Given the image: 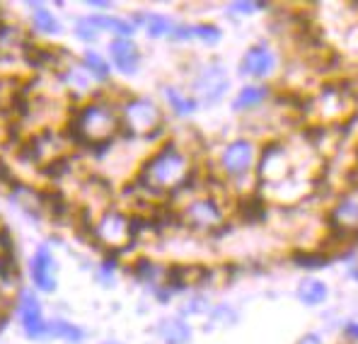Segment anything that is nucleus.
Masks as SVG:
<instances>
[{
  "instance_id": "nucleus-23",
  "label": "nucleus",
  "mask_w": 358,
  "mask_h": 344,
  "mask_svg": "<svg viewBox=\"0 0 358 344\" xmlns=\"http://www.w3.org/2000/svg\"><path fill=\"white\" fill-rule=\"evenodd\" d=\"M17 277H20V269H17L15 257L10 255V252H0V279H3L5 284H10Z\"/></svg>"
},
{
  "instance_id": "nucleus-34",
  "label": "nucleus",
  "mask_w": 358,
  "mask_h": 344,
  "mask_svg": "<svg viewBox=\"0 0 358 344\" xmlns=\"http://www.w3.org/2000/svg\"><path fill=\"white\" fill-rule=\"evenodd\" d=\"M0 308H5V296L0 294Z\"/></svg>"
},
{
  "instance_id": "nucleus-35",
  "label": "nucleus",
  "mask_w": 358,
  "mask_h": 344,
  "mask_svg": "<svg viewBox=\"0 0 358 344\" xmlns=\"http://www.w3.org/2000/svg\"><path fill=\"white\" fill-rule=\"evenodd\" d=\"M5 325V320H3V317H0V327H3Z\"/></svg>"
},
{
  "instance_id": "nucleus-21",
  "label": "nucleus",
  "mask_w": 358,
  "mask_h": 344,
  "mask_svg": "<svg viewBox=\"0 0 358 344\" xmlns=\"http://www.w3.org/2000/svg\"><path fill=\"white\" fill-rule=\"evenodd\" d=\"M97 29H107V32H117L126 39L129 34H134V25L126 22V20H117V18H92Z\"/></svg>"
},
{
  "instance_id": "nucleus-6",
  "label": "nucleus",
  "mask_w": 358,
  "mask_h": 344,
  "mask_svg": "<svg viewBox=\"0 0 358 344\" xmlns=\"http://www.w3.org/2000/svg\"><path fill=\"white\" fill-rule=\"evenodd\" d=\"M252 163H255V146L242 139L233 141L223 151V158H220V165H223L225 174H230V177H245L252 170Z\"/></svg>"
},
{
  "instance_id": "nucleus-1",
  "label": "nucleus",
  "mask_w": 358,
  "mask_h": 344,
  "mask_svg": "<svg viewBox=\"0 0 358 344\" xmlns=\"http://www.w3.org/2000/svg\"><path fill=\"white\" fill-rule=\"evenodd\" d=\"M189 177V160L175 144H165L150 160H145L141 170L143 187L160 192V189L182 187Z\"/></svg>"
},
{
  "instance_id": "nucleus-11",
  "label": "nucleus",
  "mask_w": 358,
  "mask_h": 344,
  "mask_svg": "<svg viewBox=\"0 0 358 344\" xmlns=\"http://www.w3.org/2000/svg\"><path fill=\"white\" fill-rule=\"evenodd\" d=\"M109 54H112L114 63H117V68L121 73L134 76V73L138 71L141 54H138V46H136L131 39H124V36L114 39L112 44H109Z\"/></svg>"
},
{
  "instance_id": "nucleus-5",
  "label": "nucleus",
  "mask_w": 358,
  "mask_h": 344,
  "mask_svg": "<svg viewBox=\"0 0 358 344\" xmlns=\"http://www.w3.org/2000/svg\"><path fill=\"white\" fill-rule=\"evenodd\" d=\"M182 219L187 221L192 228L199 231H213L223 223V211L218 209L213 199H196L184 209Z\"/></svg>"
},
{
  "instance_id": "nucleus-17",
  "label": "nucleus",
  "mask_w": 358,
  "mask_h": 344,
  "mask_svg": "<svg viewBox=\"0 0 358 344\" xmlns=\"http://www.w3.org/2000/svg\"><path fill=\"white\" fill-rule=\"evenodd\" d=\"M31 8H34V27H36V29H39V32H46V34H56V32H61L59 20H56L54 15H51L49 10L44 8V5L31 3Z\"/></svg>"
},
{
  "instance_id": "nucleus-3",
  "label": "nucleus",
  "mask_w": 358,
  "mask_h": 344,
  "mask_svg": "<svg viewBox=\"0 0 358 344\" xmlns=\"http://www.w3.org/2000/svg\"><path fill=\"white\" fill-rule=\"evenodd\" d=\"M160 109L150 102V99L136 97L124 104V126H129L131 134H152L160 126Z\"/></svg>"
},
{
  "instance_id": "nucleus-25",
  "label": "nucleus",
  "mask_w": 358,
  "mask_h": 344,
  "mask_svg": "<svg viewBox=\"0 0 358 344\" xmlns=\"http://www.w3.org/2000/svg\"><path fill=\"white\" fill-rule=\"evenodd\" d=\"M296 264L298 267L317 269V267H324V264H327V255H322V252H298Z\"/></svg>"
},
{
  "instance_id": "nucleus-32",
  "label": "nucleus",
  "mask_w": 358,
  "mask_h": 344,
  "mask_svg": "<svg viewBox=\"0 0 358 344\" xmlns=\"http://www.w3.org/2000/svg\"><path fill=\"white\" fill-rule=\"evenodd\" d=\"M346 335L354 337V340H358V322H351V325L346 327Z\"/></svg>"
},
{
  "instance_id": "nucleus-20",
  "label": "nucleus",
  "mask_w": 358,
  "mask_h": 344,
  "mask_svg": "<svg viewBox=\"0 0 358 344\" xmlns=\"http://www.w3.org/2000/svg\"><path fill=\"white\" fill-rule=\"evenodd\" d=\"M138 22H143L148 27L150 36H162V34H172V25L170 20L160 18V15H141Z\"/></svg>"
},
{
  "instance_id": "nucleus-26",
  "label": "nucleus",
  "mask_w": 358,
  "mask_h": 344,
  "mask_svg": "<svg viewBox=\"0 0 358 344\" xmlns=\"http://www.w3.org/2000/svg\"><path fill=\"white\" fill-rule=\"evenodd\" d=\"M97 25H94V20L92 18H83V20H78V25H76V34L80 36L83 41H94L97 39Z\"/></svg>"
},
{
  "instance_id": "nucleus-33",
  "label": "nucleus",
  "mask_w": 358,
  "mask_h": 344,
  "mask_svg": "<svg viewBox=\"0 0 358 344\" xmlns=\"http://www.w3.org/2000/svg\"><path fill=\"white\" fill-rule=\"evenodd\" d=\"M92 8H109V3H102V0H90Z\"/></svg>"
},
{
  "instance_id": "nucleus-16",
  "label": "nucleus",
  "mask_w": 358,
  "mask_h": 344,
  "mask_svg": "<svg viewBox=\"0 0 358 344\" xmlns=\"http://www.w3.org/2000/svg\"><path fill=\"white\" fill-rule=\"evenodd\" d=\"M268 95L266 88H259V85H247L240 90V95L235 97V109H247V107H255V104H259L262 99H264Z\"/></svg>"
},
{
  "instance_id": "nucleus-27",
  "label": "nucleus",
  "mask_w": 358,
  "mask_h": 344,
  "mask_svg": "<svg viewBox=\"0 0 358 344\" xmlns=\"http://www.w3.org/2000/svg\"><path fill=\"white\" fill-rule=\"evenodd\" d=\"M194 29V36H199V39H203L206 44H215V41L220 39V29L215 27V25H196Z\"/></svg>"
},
{
  "instance_id": "nucleus-30",
  "label": "nucleus",
  "mask_w": 358,
  "mask_h": 344,
  "mask_svg": "<svg viewBox=\"0 0 358 344\" xmlns=\"http://www.w3.org/2000/svg\"><path fill=\"white\" fill-rule=\"evenodd\" d=\"M0 184H13V187H17L13 170H10V165H8V163H3V160H0Z\"/></svg>"
},
{
  "instance_id": "nucleus-10",
  "label": "nucleus",
  "mask_w": 358,
  "mask_h": 344,
  "mask_svg": "<svg viewBox=\"0 0 358 344\" xmlns=\"http://www.w3.org/2000/svg\"><path fill=\"white\" fill-rule=\"evenodd\" d=\"M31 279H34L36 289L39 291H51L56 289V277H54V257H51V250L46 245H41L39 250L31 257Z\"/></svg>"
},
{
  "instance_id": "nucleus-12",
  "label": "nucleus",
  "mask_w": 358,
  "mask_h": 344,
  "mask_svg": "<svg viewBox=\"0 0 358 344\" xmlns=\"http://www.w3.org/2000/svg\"><path fill=\"white\" fill-rule=\"evenodd\" d=\"M331 223L339 231L354 233L358 228V197H346L331 211Z\"/></svg>"
},
{
  "instance_id": "nucleus-7",
  "label": "nucleus",
  "mask_w": 358,
  "mask_h": 344,
  "mask_svg": "<svg viewBox=\"0 0 358 344\" xmlns=\"http://www.w3.org/2000/svg\"><path fill=\"white\" fill-rule=\"evenodd\" d=\"M194 90L203 102H218L228 90V76L220 66H206L194 81Z\"/></svg>"
},
{
  "instance_id": "nucleus-2",
  "label": "nucleus",
  "mask_w": 358,
  "mask_h": 344,
  "mask_svg": "<svg viewBox=\"0 0 358 344\" xmlns=\"http://www.w3.org/2000/svg\"><path fill=\"white\" fill-rule=\"evenodd\" d=\"M119 131V116L112 104H85L71 121V134L85 146H104Z\"/></svg>"
},
{
  "instance_id": "nucleus-28",
  "label": "nucleus",
  "mask_w": 358,
  "mask_h": 344,
  "mask_svg": "<svg viewBox=\"0 0 358 344\" xmlns=\"http://www.w3.org/2000/svg\"><path fill=\"white\" fill-rule=\"evenodd\" d=\"M134 272L138 274L141 279H150L152 274H155V267H152L150 259H138V262H136V267H134Z\"/></svg>"
},
{
  "instance_id": "nucleus-29",
  "label": "nucleus",
  "mask_w": 358,
  "mask_h": 344,
  "mask_svg": "<svg viewBox=\"0 0 358 344\" xmlns=\"http://www.w3.org/2000/svg\"><path fill=\"white\" fill-rule=\"evenodd\" d=\"M259 8H262V3H233V5H230V13L250 15V13H257Z\"/></svg>"
},
{
  "instance_id": "nucleus-13",
  "label": "nucleus",
  "mask_w": 358,
  "mask_h": 344,
  "mask_svg": "<svg viewBox=\"0 0 358 344\" xmlns=\"http://www.w3.org/2000/svg\"><path fill=\"white\" fill-rule=\"evenodd\" d=\"M157 335L165 344H189L192 340V327L179 317H167L157 325Z\"/></svg>"
},
{
  "instance_id": "nucleus-31",
  "label": "nucleus",
  "mask_w": 358,
  "mask_h": 344,
  "mask_svg": "<svg viewBox=\"0 0 358 344\" xmlns=\"http://www.w3.org/2000/svg\"><path fill=\"white\" fill-rule=\"evenodd\" d=\"M296 344H322V337L315 335V332H308V335H303Z\"/></svg>"
},
{
  "instance_id": "nucleus-4",
  "label": "nucleus",
  "mask_w": 358,
  "mask_h": 344,
  "mask_svg": "<svg viewBox=\"0 0 358 344\" xmlns=\"http://www.w3.org/2000/svg\"><path fill=\"white\" fill-rule=\"evenodd\" d=\"M94 238L109 247H121L134 238V221H129L119 211H107L94 226Z\"/></svg>"
},
{
  "instance_id": "nucleus-14",
  "label": "nucleus",
  "mask_w": 358,
  "mask_h": 344,
  "mask_svg": "<svg viewBox=\"0 0 358 344\" xmlns=\"http://www.w3.org/2000/svg\"><path fill=\"white\" fill-rule=\"evenodd\" d=\"M327 284L317 282V279H305L298 287V298L303 301L305 305H320L327 301Z\"/></svg>"
},
{
  "instance_id": "nucleus-9",
  "label": "nucleus",
  "mask_w": 358,
  "mask_h": 344,
  "mask_svg": "<svg viewBox=\"0 0 358 344\" xmlns=\"http://www.w3.org/2000/svg\"><path fill=\"white\" fill-rule=\"evenodd\" d=\"M20 320H22V327L29 337L46 335V325H44V320H41V305H39V301H36V296L29 294V291L20 294Z\"/></svg>"
},
{
  "instance_id": "nucleus-22",
  "label": "nucleus",
  "mask_w": 358,
  "mask_h": 344,
  "mask_svg": "<svg viewBox=\"0 0 358 344\" xmlns=\"http://www.w3.org/2000/svg\"><path fill=\"white\" fill-rule=\"evenodd\" d=\"M85 68L92 73L94 78H97V81H107V78H109L107 61H104L99 54H94V51H87V54H85Z\"/></svg>"
},
{
  "instance_id": "nucleus-15",
  "label": "nucleus",
  "mask_w": 358,
  "mask_h": 344,
  "mask_svg": "<svg viewBox=\"0 0 358 344\" xmlns=\"http://www.w3.org/2000/svg\"><path fill=\"white\" fill-rule=\"evenodd\" d=\"M46 335H54V337H59V340H68V342L83 340V330L71 325L68 320H51L49 325H46Z\"/></svg>"
},
{
  "instance_id": "nucleus-8",
  "label": "nucleus",
  "mask_w": 358,
  "mask_h": 344,
  "mask_svg": "<svg viewBox=\"0 0 358 344\" xmlns=\"http://www.w3.org/2000/svg\"><path fill=\"white\" fill-rule=\"evenodd\" d=\"M276 68V56L268 46H252L250 51L242 58V66H240V73L250 78H266L273 73Z\"/></svg>"
},
{
  "instance_id": "nucleus-18",
  "label": "nucleus",
  "mask_w": 358,
  "mask_h": 344,
  "mask_svg": "<svg viewBox=\"0 0 358 344\" xmlns=\"http://www.w3.org/2000/svg\"><path fill=\"white\" fill-rule=\"evenodd\" d=\"M17 85V78H0V107H15L17 104V99L22 97Z\"/></svg>"
},
{
  "instance_id": "nucleus-19",
  "label": "nucleus",
  "mask_w": 358,
  "mask_h": 344,
  "mask_svg": "<svg viewBox=\"0 0 358 344\" xmlns=\"http://www.w3.org/2000/svg\"><path fill=\"white\" fill-rule=\"evenodd\" d=\"M165 97L170 102V107L175 109L177 114H192L196 109V99L192 97H184L182 92H177L175 88H165Z\"/></svg>"
},
{
  "instance_id": "nucleus-24",
  "label": "nucleus",
  "mask_w": 358,
  "mask_h": 344,
  "mask_svg": "<svg viewBox=\"0 0 358 344\" xmlns=\"http://www.w3.org/2000/svg\"><path fill=\"white\" fill-rule=\"evenodd\" d=\"M242 216H245V221H250V223H257V221H262V216H264V201L262 199H247L245 204L240 206Z\"/></svg>"
},
{
  "instance_id": "nucleus-36",
  "label": "nucleus",
  "mask_w": 358,
  "mask_h": 344,
  "mask_svg": "<svg viewBox=\"0 0 358 344\" xmlns=\"http://www.w3.org/2000/svg\"><path fill=\"white\" fill-rule=\"evenodd\" d=\"M107 344H119V342H107Z\"/></svg>"
}]
</instances>
